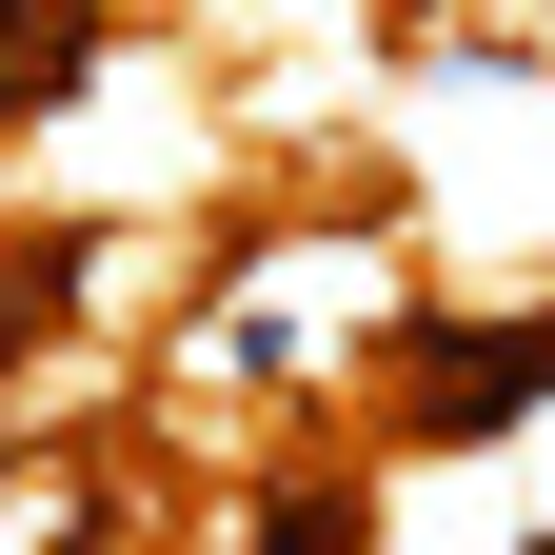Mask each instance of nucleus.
I'll use <instances>...</instances> for the list:
<instances>
[{"label": "nucleus", "instance_id": "f257e3e1", "mask_svg": "<svg viewBox=\"0 0 555 555\" xmlns=\"http://www.w3.org/2000/svg\"><path fill=\"white\" fill-rule=\"evenodd\" d=\"M416 60H555V0H377Z\"/></svg>", "mask_w": 555, "mask_h": 555}]
</instances>
